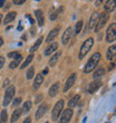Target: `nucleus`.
I'll return each instance as SVG.
<instances>
[{"instance_id": "1", "label": "nucleus", "mask_w": 116, "mask_h": 123, "mask_svg": "<svg viewBox=\"0 0 116 123\" xmlns=\"http://www.w3.org/2000/svg\"><path fill=\"white\" fill-rule=\"evenodd\" d=\"M99 59H100V54H99V53H95V54H93V55L90 56V58L88 59L87 64L85 65L84 73L88 74V73H90L92 71H94V68L97 66V64H98Z\"/></svg>"}, {"instance_id": "2", "label": "nucleus", "mask_w": 116, "mask_h": 123, "mask_svg": "<svg viewBox=\"0 0 116 123\" xmlns=\"http://www.w3.org/2000/svg\"><path fill=\"white\" fill-rule=\"evenodd\" d=\"M94 45V39L93 38H88L86 39L84 42V44L81 45V50H79V55H78V58L79 59H83L85 56L87 55V53L89 52V49L93 47Z\"/></svg>"}, {"instance_id": "3", "label": "nucleus", "mask_w": 116, "mask_h": 123, "mask_svg": "<svg viewBox=\"0 0 116 123\" xmlns=\"http://www.w3.org/2000/svg\"><path fill=\"white\" fill-rule=\"evenodd\" d=\"M63 109H64V100H59L57 103L55 104V106L52 109V119L54 121H57L59 115L61 114L63 112Z\"/></svg>"}, {"instance_id": "4", "label": "nucleus", "mask_w": 116, "mask_h": 123, "mask_svg": "<svg viewBox=\"0 0 116 123\" xmlns=\"http://www.w3.org/2000/svg\"><path fill=\"white\" fill-rule=\"evenodd\" d=\"M108 17H110V13H107L106 11H105V12H103L99 17H98L97 24H96V26H95V31L98 32L99 30L103 29V27L106 25L107 20H108Z\"/></svg>"}, {"instance_id": "5", "label": "nucleus", "mask_w": 116, "mask_h": 123, "mask_svg": "<svg viewBox=\"0 0 116 123\" xmlns=\"http://www.w3.org/2000/svg\"><path fill=\"white\" fill-rule=\"evenodd\" d=\"M15 92H16V87H15L13 85H11V86H9V87L7 88L5 97H3V103H2L3 106H8V105L11 103V100H12Z\"/></svg>"}, {"instance_id": "6", "label": "nucleus", "mask_w": 116, "mask_h": 123, "mask_svg": "<svg viewBox=\"0 0 116 123\" xmlns=\"http://www.w3.org/2000/svg\"><path fill=\"white\" fill-rule=\"evenodd\" d=\"M116 37V25L113 24L108 27V29L106 31V42L108 43H113L115 40Z\"/></svg>"}, {"instance_id": "7", "label": "nucleus", "mask_w": 116, "mask_h": 123, "mask_svg": "<svg viewBox=\"0 0 116 123\" xmlns=\"http://www.w3.org/2000/svg\"><path fill=\"white\" fill-rule=\"evenodd\" d=\"M71 117H73V110L71 109H66L64 112H61V117L58 121V123H69Z\"/></svg>"}, {"instance_id": "8", "label": "nucleus", "mask_w": 116, "mask_h": 123, "mask_svg": "<svg viewBox=\"0 0 116 123\" xmlns=\"http://www.w3.org/2000/svg\"><path fill=\"white\" fill-rule=\"evenodd\" d=\"M76 76H77L76 73H73V74L67 78V81H66V83H65L64 88H63V92H64V93H66V92H67L68 90L75 84V82H76Z\"/></svg>"}, {"instance_id": "9", "label": "nucleus", "mask_w": 116, "mask_h": 123, "mask_svg": "<svg viewBox=\"0 0 116 123\" xmlns=\"http://www.w3.org/2000/svg\"><path fill=\"white\" fill-rule=\"evenodd\" d=\"M100 85H102V82L99 81V80H97V81H94V82H92L89 84V86H88V93L89 94H94L95 92L98 90V88L100 87Z\"/></svg>"}, {"instance_id": "10", "label": "nucleus", "mask_w": 116, "mask_h": 123, "mask_svg": "<svg viewBox=\"0 0 116 123\" xmlns=\"http://www.w3.org/2000/svg\"><path fill=\"white\" fill-rule=\"evenodd\" d=\"M47 105L46 104H41L40 106L38 107V110H37V112H36V120H40L42 117H44V114L47 112Z\"/></svg>"}, {"instance_id": "11", "label": "nucleus", "mask_w": 116, "mask_h": 123, "mask_svg": "<svg viewBox=\"0 0 116 123\" xmlns=\"http://www.w3.org/2000/svg\"><path fill=\"white\" fill-rule=\"evenodd\" d=\"M98 12H93L92 13V16H90V19H89V23H88V28L89 29H94V27L96 26L97 24V20H98Z\"/></svg>"}, {"instance_id": "12", "label": "nucleus", "mask_w": 116, "mask_h": 123, "mask_svg": "<svg viewBox=\"0 0 116 123\" xmlns=\"http://www.w3.org/2000/svg\"><path fill=\"white\" fill-rule=\"evenodd\" d=\"M42 82H44V76H42V74H38L35 77V81H34V84H32V88H34V90H38V88L40 87V85L42 84Z\"/></svg>"}, {"instance_id": "13", "label": "nucleus", "mask_w": 116, "mask_h": 123, "mask_svg": "<svg viewBox=\"0 0 116 123\" xmlns=\"http://www.w3.org/2000/svg\"><path fill=\"white\" fill-rule=\"evenodd\" d=\"M70 37H71V28L68 27L67 29L65 30L64 35H63V38H61L63 44H64V45H67L68 43H69V40H70Z\"/></svg>"}, {"instance_id": "14", "label": "nucleus", "mask_w": 116, "mask_h": 123, "mask_svg": "<svg viewBox=\"0 0 116 123\" xmlns=\"http://www.w3.org/2000/svg\"><path fill=\"white\" fill-rule=\"evenodd\" d=\"M17 16V12L16 11H10V12H8L6 15V17H5V21H3V25H8V24L12 23L13 19L16 18Z\"/></svg>"}, {"instance_id": "15", "label": "nucleus", "mask_w": 116, "mask_h": 123, "mask_svg": "<svg viewBox=\"0 0 116 123\" xmlns=\"http://www.w3.org/2000/svg\"><path fill=\"white\" fill-rule=\"evenodd\" d=\"M35 16H36V18H37V21H38L39 26L40 27L44 26V24H45V18H44V13H42L41 10H36Z\"/></svg>"}, {"instance_id": "16", "label": "nucleus", "mask_w": 116, "mask_h": 123, "mask_svg": "<svg viewBox=\"0 0 116 123\" xmlns=\"http://www.w3.org/2000/svg\"><path fill=\"white\" fill-rule=\"evenodd\" d=\"M58 32H59V27H56L55 29H52V31L48 34V36H47V40H46V42H47V43L52 42V40H54V39L57 37Z\"/></svg>"}, {"instance_id": "17", "label": "nucleus", "mask_w": 116, "mask_h": 123, "mask_svg": "<svg viewBox=\"0 0 116 123\" xmlns=\"http://www.w3.org/2000/svg\"><path fill=\"white\" fill-rule=\"evenodd\" d=\"M115 54H116V46L113 45V46H110V48H108V50H107L106 58L108 59V61H112V59L115 57Z\"/></svg>"}, {"instance_id": "18", "label": "nucleus", "mask_w": 116, "mask_h": 123, "mask_svg": "<svg viewBox=\"0 0 116 123\" xmlns=\"http://www.w3.org/2000/svg\"><path fill=\"white\" fill-rule=\"evenodd\" d=\"M57 48H58V44H57V43H52V44H50V45H49L48 47L46 48L45 55H46V56H49L50 54H52V53L55 52Z\"/></svg>"}, {"instance_id": "19", "label": "nucleus", "mask_w": 116, "mask_h": 123, "mask_svg": "<svg viewBox=\"0 0 116 123\" xmlns=\"http://www.w3.org/2000/svg\"><path fill=\"white\" fill-rule=\"evenodd\" d=\"M42 40H44V37H42V36H40V37H39V38L37 39V40H36L35 44H34V45H32L31 47H30V49H29V52L31 53V54H32L34 52H36V50H37V49L39 48V46L41 45Z\"/></svg>"}, {"instance_id": "20", "label": "nucleus", "mask_w": 116, "mask_h": 123, "mask_svg": "<svg viewBox=\"0 0 116 123\" xmlns=\"http://www.w3.org/2000/svg\"><path fill=\"white\" fill-rule=\"evenodd\" d=\"M59 92V83H55L54 85H52V87L49 88V95L52 97H55Z\"/></svg>"}, {"instance_id": "21", "label": "nucleus", "mask_w": 116, "mask_h": 123, "mask_svg": "<svg viewBox=\"0 0 116 123\" xmlns=\"http://www.w3.org/2000/svg\"><path fill=\"white\" fill-rule=\"evenodd\" d=\"M105 10H106L107 13H110V12H112V11L115 10V2H114L113 0H108V1H106Z\"/></svg>"}, {"instance_id": "22", "label": "nucleus", "mask_w": 116, "mask_h": 123, "mask_svg": "<svg viewBox=\"0 0 116 123\" xmlns=\"http://www.w3.org/2000/svg\"><path fill=\"white\" fill-rule=\"evenodd\" d=\"M79 98H81L79 95H75L74 97H71L70 100H69V102H68V106H69V109H73V107L76 106L77 103H78V101H79Z\"/></svg>"}, {"instance_id": "23", "label": "nucleus", "mask_w": 116, "mask_h": 123, "mask_svg": "<svg viewBox=\"0 0 116 123\" xmlns=\"http://www.w3.org/2000/svg\"><path fill=\"white\" fill-rule=\"evenodd\" d=\"M104 74H105V69H104V68H97L96 71H95V73H94L93 80L94 81H97V80L102 77Z\"/></svg>"}, {"instance_id": "24", "label": "nucleus", "mask_w": 116, "mask_h": 123, "mask_svg": "<svg viewBox=\"0 0 116 123\" xmlns=\"http://www.w3.org/2000/svg\"><path fill=\"white\" fill-rule=\"evenodd\" d=\"M21 113H23V111L20 110V109H17V110L13 111L12 115H11V122H16V121H18V119L20 117V115H21Z\"/></svg>"}, {"instance_id": "25", "label": "nucleus", "mask_w": 116, "mask_h": 123, "mask_svg": "<svg viewBox=\"0 0 116 123\" xmlns=\"http://www.w3.org/2000/svg\"><path fill=\"white\" fill-rule=\"evenodd\" d=\"M59 56H60V52L56 53L55 55L49 59V66H55L56 63H57V61H58V58H59Z\"/></svg>"}, {"instance_id": "26", "label": "nucleus", "mask_w": 116, "mask_h": 123, "mask_svg": "<svg viewBox=\"0 0 116 123\" xmlns=\"http://www.w3.org/2000/svg\"><path fill=\"white\" fill-rule=\"evenodd\" d=\"M32 58H34V54H30V55H29L28 57H27V58H26V61L23 62V64H21V66H20V68H21V69H23V68H26L27 66H28V65L30 64V63H31Z\"/></svg>"}, {"instance_id": "27", "label": "nucleus", "mask_w": 116, "mask_h": 123, "mask_svg": "<svg viewBox=\"0 0 116 123\" xmlns=\"http://www.w3.org/2000/svg\"><path fill=\"white\" fill-rule=\"evenodd\" d=\"M83 20H79L78 23H76V26H75V31H74V35H78L79 32H81V28H83Z\"/></svg>"}, {"instance_id": "28", "label": "nucleus", "mask_w": 116, "mask_h": 123, "mask_svg": "<svg viewBox=\"0 0 116 123\" xmlns=\"http://www.w3.org/2000/svg\"><path fill=\"white\" fill-rule=\"evenodd\" d=\"M30 109H31V102L30 101H27V102H25L23 105V113H28L29 111H30Z\"/></svg>"}, {"instance_id": "29", "label": "nucleus", "mask_w": 116, "mask_h": 123, "mask_svg": "<svg viewBox=\"0 0 116 123\" xmlns=\"http://www.w3.org/2000/svg\"><path fill=\"white\" fill-rule=\"evenodd\" d=\"M20 61H21V55H19V56H18V57H17L16 59H15V61H13V62H11V63H10V65H9V67L11 68V69H13V68H16L17 66L19 65Z\"/></svg>"}, {"instance_id": "30", "label": "nucleus", "mask_w": 116, "mask_h": 123, "mask_svg": "<svg viewBox=\"0 0 116 123\" xmlns=\"http://www.w3.org/2000/svg\"><path fill=\"white\" fill-rule=\"evenodd\" d=\"M34 74H35V68L32 67H30L27 71V73H26V77H27V80H31V77H34Z\"/></svg>"}, {"instance_id": "31", "label": "nucleus", "mask_w": 116, "mask_h": 123, "mask_svg": "<svg viewBox=\"0 0 116 123\" xmlns=\"http://www.w3.org/2000/svg\"><path fill=\"white\" fill-rule=\"evenodd\" d=\"M63 10H64V8H63V7H60V8H59L58 10H56L55 12L50 15V19H52V20H55L56 18H57V17L59 16V13H60L61 11H63Z\"/></svg>"}, {"instance_id": "32", "label": "nucleus", "mask_w": 116, "mask_h": 123, "mask_svg": "<svg viewBox=\"0 0 116 123\" xmlns=\"http://www.w3.org/2000/svg\"><path fill=\"white\" fill-rule=\"evenodd\" d=\"M0 120H1L2 123H7V121H8V115H7L6 110H3L2 112H1V117H0Z\"/></svg>"}, {"instance_id": "33", "label": "nucleus", "mask_w": 116, "mask_h": 123, "mask_svg": "<svg viewBox=\"0 0 116 123\" xmlns=\"http://www.w3.org/2000/svg\"><path fill=\"white\" fill-rule=\"evenodd\" d=\"M19 55H20L19 53H17V52H12V53H9V54H8V57H9V58H15V59H16Z\"/></svg>"}, {"instance_id": "34", "label": "nucleus", "mask_w": 116, "mask_h": 123, "mask_svg": "<svg viewBox=\"0 0 116 123\" xmlns=\"http://www.w3.org/2000/svg\"><path fill=\"white\" fill-rule=\"evenodd\" d=\"M20 103H21V98H20V97H17V98H15V101H13V106H18Z\"/></svg>"}, {"instance_id": "35", "label": "nucleus", "mask_w": 116, "mask_h": 123, "mask_svg": "<svg viewBox=\"0 0 116 123\" xmlns=\"http://www.w3.org/2000/svg\"><path fill=\"white\" fill-rule=\"evenodd\" d=\"M42 97H44V96H42L41 94H40V95H38V96L36 97L35 103H36V104H39V103H40V102H41V101H42Z\"/></svg>"}, {"instance_id": "36", "label": "nucleus", "mask_w": 116, "mask_h": 123, "mask_svg": "<svg viewBox=\"0 0 116 123\" xmlns=\"http://www.w3.org/2000/svg\"><path fill=\"white\" fill-rule=\"evenodd\" d=\"M3 65H5V57L0 56V69L3 67Z\"/></svg>"}, {"instance_id": "37", "label": "nucleus", "mask_w": 116, "mask_h": 123, "mask_svg": "<svg viewBox=\"0 0 116 123\" xmlns=\"http://www.w3.org/2000/svg\"><path fill=\"white\" fill-rule=\"evenodd\" d=\"M13 3L15 5H23V3H25V0H13Z\"/></svg>"}, {"instance_id": "38", "label": "nucleus", "mask_w": 116, "mask_h": 123, "mask_svg": "<svg viewBox=\"0 0 116 123\" xmlns=\"http://www.w3.org/2000/svg\"><path fill=\"white\" fill-rule=\"evenodd\" d=\"M23 123H31V119H30V117H27V119L23 121Z\"/></svg>"}, {"instance_id": "39", "label": "nucleus", "mask_w": 116, "mask_h": 123, "mask_svg": "<svg viewBox=\"0 0 116 123\" xmlns=\"http://www.w3.org/2000/svg\"><path fill=\"white\" fill-rule=\"evenodd\" d=\"M27 18H28V19H29V21H30V24H31V25H34V19H32L31 17H30V16H27Z\"/></svg>"}, {"instance_id": "40", "label": "nucleus", "mask_w": 116, "mask_h": 123, "mask_svg": "<svg viewBox=\"0 0 116 123\" xmlns=\"http://www.w3.org/2000/svg\"><path fill=\"white\" fill-rule=\"evenodd\" d=\"M2 45H3V39L1 38V37H0V47H1Z\"/></svg>"}, {"instance_id": "41", "label": "nucleus", "mask_w": 116, "mask_h": 123, "mask_svg": "<svg viewBox=\"0 0 116 123\" xmlns=\"http://www.w3.org/2000/svg\"><path fill=\"white\" fill-rule=\"evenodd\" d=\"M3 5H5V1H3V0H0V7H2Z\"/></svg>"}, {"instance_id": "42", "label": "nucleus", "mask_w": 116, "mask_h": 123, "mask_svg": "<svg viewBox=\"0 0 116 123\" xmlns=\"http://www.w3.org/2000/svg\"><path fill=\"white\" fill-rule=\"evenodd\" d=\"M114 66H115V64H114V63H113V64H110V69H113Z\"/></svg>"}, {"instance_id": "43", "label": "nucleus", "mask_w": 116, "mask_h": 123, "mask_svg": "<svg viewBox=\"0 0 116 123\" xmlns=\"http://www.w3.org/2000/svg\"><path fill=\"white\" fill-rule=\"evenodd\" d=\"M47 72H48V69H44V72H42V74H47Z\"/></svg>"}, {"instance_id": "44", "label": "nucleus", "mask_w": 116, "mask_h": 123, "mask_svg": "<svg viewBox=\"0 0 116 123\" xmlns=\"http://www.w3.org/2000/svg\"><path fill=\"white\" fill-rule=\"evenodd\" d=\"M1 20H2V15H0V25H1Z\"/></svg>"}, {"instance_id": "45", "label": "nucleus", "mask_w": 116, "mask_h": 123, "mask_svg": "<svg viewBox=\"0 0 116 123\" xmlns=\"http://www.w3.org/2000/svg\"><path fill=\"white\" fill-rule=\"evenodd\" d=\"M0 123H2V122H1V120H0Z\"/></svg>"}]
</instances>
